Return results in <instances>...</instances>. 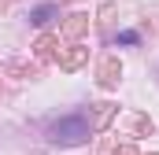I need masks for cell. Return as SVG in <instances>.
Returning <instances> with one entry per match:
<instances>
[{
	"label": "cell",
	"instance_id": "5",
	"mask_svg": "<svg viewBox=\"0 0 159 155\" xmlns=\"http://www.w3.org/2000/svg\"><path fill=\"white\" fill-rule=\"evenodd\" d=\"M111 115H115V104H96V122H93V126L104 129V126L111 122Z\"/></svg>",
	"mask_w": 159,
	"mask_h": 155
},
{
	"label": "cell",
	"instance_id": "8",
	"mask_svg": "<svg viewBox=\"0 0 159 155\" xmlns=\"http://www.w3.org/2000/svg\"><path fill=\"white\" fill-rule=\"evenodd\" d=\"M115 155H137V152H133V148L126 144V148H119V152H115Z\"/></svg>",
	"mask_w": 159,
	"mask_h": 155
},
{
	"label": "cell",
	"instance_id": "3",
	"mask_svg": "<svg viewBox=\"0 0 159 155\" xmlns=\"http://www.w3.org/2000/svg\"><path fill=\"white\" fill-rule=\"evenodd\" d=\"M85 26H89V15H67V22H63V33H67V37H81V33H85Z\"/></svg>",
	"mask_w": 159,
	"mask_h": 155
},
{
	"label": "cell",
	"instance_id": "4",
	"mask_svg": "<svg viewBox=\"0 0 159 155\" xmlns=\"http://www.w3.org/2000/svg\"><path fill=\"white\" fill-rule=\"evenodd\" d=\"M81 63H85V48H74V52H67V55L59 59L63 70H74V67H81Z\"/></svg>",
	"mask_w": 159,
	"mask_h": 155
},
{
	"label": "cell",
	"instance_id": "9",
	"mask_svg": "<svg viewBox=\"0 0 159 155\" xmlns=\"http://www.w3.org/2000/svg\"><path fill=\"white\" fill-rule=\"evenodd\" d=\"M156 155H159V152H156Z\"/></svg>",
	"mask_w": 159,
	"mask_h": 155
},
{
	"label": "cell",
	"instance_id": "6",
	"mask_svg": "<svg viewBox=\"0 0 159 155\" xmlns=\"http://www.w3.org/2000/svg\"><path fill=\"white\" fill-rule=\"evenodd\" d=\"M34 48H37V59H52L56 55V37H41Z\"/></svg>",
	"mask_w": 159,
	"mask_h": 155
},
{
	"label": "cell",
	"instance_id": "2",
	"mask_svg": "<svg viewBox=\"0 0 159 155\" xmlns=\"http://www.w3.org/2000/svg\"><path fill=\"white\" fill-rule=\"evenodd\" d=\"M119 78H122V63L115 59V55H107V59L100 63V85H104V89H115Z\"/></svg>",
	"mask_w": 159,
	"mask_h": 155
},
{
	"label": "cell",
	"instance_id": "1",
	"mask_svg": "<svg viewBox=\"0 0 159 155\" xmlns=\"http://www.w3.org/2000/svg\"><path fill=\"white\" fill-rule=\"evenodd\" d=\"M89 122L81 115H67V118H56L52 126H48V140H56V144H81L85 137H89Z\"/></svg>",
	"mask_w": 159,
	"mask_h": 155
},
{
	"label": "cell",
	"instance_id": "7",
	"mask_svg": "<svg viewBox=\"0 0 159 155\" xmlns=\"http://www.w3.org/2000/svg\"><path fill=\"white\" fill-rule=\"evenodd\" d=\"M52 15H56V7H52V4H44V7H37V11H34V22H37V26H44Z\"/></svg>",
	"mask_w": 159,
	"mask_h": 155
}]
</instances>
